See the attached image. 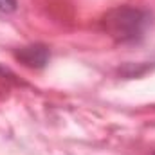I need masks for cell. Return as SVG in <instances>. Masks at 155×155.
<instances>
[{"label": "cell", "instance_id": "2", "mask_svg": "<svg viewBox=\"0 0 155 155\" xmlns=\"http://www.w3.org/2000/svg\"><path fill=\"white\" fill-rule=\"evenodd\" d=\"M16 60L20 63H24L25 67H31V69H43L49 61V49L45 45H40V43H35V45H25L22 49H18L15 52Z\"/></svg>", "mask_w": 155, "mask_h": 155}, {"label": "cell", "instance_id": "4", "mask_svg": "<svg viewBox=\"0 0 155 155\" xmlns=\"http://www.w3.org/2000/svg\"><path fill=\"white\" fill-rule=\"evenodd\" d=\"M153 155H155V153H153Z\"/></svg>", "mask_w": 155, "mask_h": 155}, {"label": "cell", "instance_id": "1", "mask_svg": "<svg viewBox=\"0 0 155 155\" xmlns=\"http://www.w3.org/2000/svg\"><path fill=\"white\" fill-rule=\"evenodd\" d=\"M150 24H152V15L146 9L132 5L114 7L101 20L103 31L117 43H135L143 40Z\"/></svg>", "mask_w": 155, "mask_h": 155}, {"label": "cell", "instance_id": "3", "mask_svg": "<svg viewBox=\"0 0 155 155\" xmlns=\"http://www.w3.org/2000/svg\"><path fill=\"white\" fill-rule=\"evenodd\" d=\"M16 9V0H0V13L7 15Z\"/></svg>", "mask_w": 155, "mask_h": 155}]
</instances>
